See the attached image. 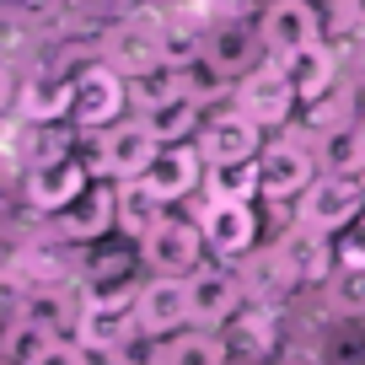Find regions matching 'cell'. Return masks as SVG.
Returning a JSON list of instances; mask_svg holds the SVG:
<instances>
[{
    "label": "cell",
    "instance_id": "obj_1",
    "mask_svg": "<svg viewBox=\"0 0 365 365\" xmlns=\"http://www.w3.org/2000/svg\"><path fill=\"white\" fill-rule=\"evenodd\" d=\"M124 103H129V81L118 76L108 59H91V65L76 70V113H70V124H76L81 135L113 129L118 113H124Z\"/></svg>",
    "mask_w": 365,
    "mask_h": 365
},
{
    "label": "cell",
    "instance_id": "obj_2",
    "mask_svg": "<svg viewBox=\"0 0 365 365\" xmlns=\"http://www.w3.org/2000/svg\"><path fill=\"white\" fill-rule=\"evenodd\" d=\"M205 252H210L205 226L188 220V215H167L140 242V263H145L150 274H172V279H188L194 269H205Z\"/></svg>",
    "mask_w": 365,
    "mask_h": 365
},
{
    "label": "cell",
    "instance_id": "obj_3",
    "mask_svg": "<svg viewBox=\"0 0 365 365\" xmlns=\"http://www.w3.org/2000/svg\"><path fill=\"white\" fill-rule=\"evenodd\" d=\"M317 150L307 140H269L258 150V194L274 199V205H285V199H301L317 182Z\"/></svg>",
    "mask_w": 365,
    "mask_h": 365
},
{
    "label": "cell",
    "instance_id": "obj_4",
    "mask_svg": "<svg viewBox=\"0 0 365 365\" xmlns=\"http://www.w3.org/2000/svg\"><path fill=\"white\" fill-rule=\"evenodd\" d=\"M156 156H161V140L145 129V118H135V124H113L97 135L91 172H103L108 182H129V178H145L156 167Z\"/></svg>",
    "mask_w": 365,
    "mask_h": 365
},
{
    "label": "cell",
    "instance_id": "obj_5",
    "mask_svg": "<svg viewBox=\"0 0 365 365\" xmlns=\"http://www.w3.org/2000/svg\"><path fill=\"white\" fill-rule=\"evenodd\" d=\"M365 215V188L360 178H339V172H322L301 194V226L307 231H322V237H339L349 220Z\"/></svg>",
    "mask_w": 365,
    "mask_h": 365
},
{
    "label": "cell",
    "instance_id": "obj_6",
    "mask_svg": "<svg viewBox=\"0 0 365 365\" xmlns=\"http://www.w3.org/2000/svg\"><path fill=\"white\" fill-rule=\"evenodd\" d=\"M231 103L247 118H258L263 129H285L290 118H296V108H301V91L290 86V76L279 65H269V70L258 65L252 76L237 81V97H231Z\"/></svg>",
    "mask_w": 365,
    "mask_h": 365
},
{
    "label": "cell",
    "instance_id": "obj_7",
    "mask_svg": "<svg viewBox=\"0 0 365 365\" xmlns=\"http://www.w3.org/2000/svg\"><path fill=\"white\" fill-rule=\"evenodd\" d=\"M48 231L59 242H103L108 231H118V188L113 182H91L70 210L48 215Z\"/></svg>",
    "mask_w": 365,
    "mask_h": 365
},
{
    "label": "cell",
    "instance_id": "obj_8",
    "mask_svg": "<svg viewBox=\"0 0 365 365\" xmlns=\"http://www.w3.org/2000/svg\"><path fill=\"white\" fill-rule=\"evenodd\" d=\"M263 135H269V129L231 103V108H220L215 118H205V129H199V150H205V161H258V150L269 145Z\"/></svg>",
    "mask_w": 365,
    "mask_h": 365
},
{
    "label": "cell",
    "instance_id": "obj_9",
    "mask_svg": "<svg viewBox=\"0 0 365 365\" xmlns=\"http://www.w3.org/2000/svg\"><path fill=\"white\" fill-rule=\"evenodd\" d=\"M91 182H97V172L70 156V161H54V167L22 172V194H27V205H33L38 215H59V210H70L81 194H86Z\"/></svg>",
    "mask_w": 365,
    "mask_h": 365
},
{
    "label": "cell",
    "instance_id": "obj_10",
    "mask_svg": "<svg viewBox=\"0 0 365 365\" xmlns=\"http://www.w3.org/2000/svg\"><path fill=\"white\" fill-rule=\"evenodd\" d=\"M258 33H263V48L274 59H285V54H296V48L322 38V16L312 0H269L258 16Z\"/></svg>",
    "mask_w": 365,
    "mask_h": 365
},
{
    "label": "cell",
    "instance_id": "obj_11",
    "mask_svg": "<svg viewBox=\"0 0 365 365\" xmlns=\"http://www.w3.org/2000/svg\"><path fill=\"white\" fill-rule=\"evenodd\" d=\"M188 301H194V328H226L231 317H242V279L215 258L188 274Z\"/></svg>",
    "mask_w": 365,
    "mask_h": 365
},
{
    "label": "cell",
    "instance_id": "obj_12",
    "mask_svg": "<svg viewBox=\"0 0 365 365\" xmlns=\"http://www.w3.org/2000/svg\"><path fill=\"white\" fill-rule=\"evenodd\" d=\"M205 172H210V161L199 150V140H182V145H161V156L145 172V182L161 205H182V199H194L205 188Z\"/></svg>",
    "mask_w": 365,
    "mask_h": 365
},
{
    "label": "cell",
    "instance_id": "obj_13",
    "mask_svg": "<svg viewBox=\"0 0 365 365\" xmlns=\"http://www.w3.org/2000/svg\"><path fill=\"white\" fill-rule=\"evenodd\" d=\"M140 328L156 333V339H172V333L194 328V301H188V279H172V274H156L140 285V307H135Z\"/></svg>",
    "mask_w": 365,
    "mask_h": 365
},
{
    "label": "cell",
    "instance_id": "obj_14",
    "mask_svg": "<svg viewBox=\"0 0 365 365\" xmlns=\"http://www.w3.org/2000/svg\"><path fill=\"white\" fill-rule=\"evenodd\" d=\"M199 226H205V242L220 263L247 258L252 242H258V215H252V199H231V205H210L199 210Z\"/></svg>",
    "mask_w": 365,
    "mask_h": 365
},
{
    "label": "cell",
    "instance_id": "obj_15",
    "mask_svg": "<svg viewBox=\"0 0 365 365\" xmlns=\"http://www.w3.org/2000/svg\"><path fill=\"white\" fill-rule=\"evenodd\" d=\"M70 113H76V76L38 70V76L22 81V91H16V124H59Z\"/></svg>",
    "mask_w": 365,
    "mask_h": 365
},
{
    "label": "cell",
    "instance_id": "obj_16",
    "mask_svg": "<svg viewBox=\"0 0 365 365\" xmlns=\"http://www.w3.org/2000/svg\"><path fill=\"white\" fill-rule=\"evenodd\" d=\"M76 156V129L59 118V124H16L11 129V161L22 172L33 167H54V161Z\"/></svg>",
    "mask_w": 365,
    "mask_h": 365
},
{
    "label": "cell",
    "instance_id": "obj_17",
    "mask_svg": "<svg viewBox=\"0 0 365 365\" xmlns=\"http://www.w3.org/2000/svg\"><path fill=\"white\" fill-rule=\"evenodd\" d=\"M274 65L290 76V86L301 91V103H312V97H328L333 86H339V54H333L328 43H307V48H296V54H285V59H274Z\"/></svg>",
    "mask_w": 365,
    "mask_h": 365
},
{
    "label": "cell",
    "instance_id": "obj_18",
    "mask_svg": "<svg viewBox=\"0 0 365 365\" xmlns=\"http://www.w3.org/2000/svg\"><path fill=\"white\" fill-rule=\"evenodd\" d=\"M258 48H263V33H258V27L215 22V27H210L205 59H210V65H220L231 81H242V76H252V70H258Z\"/></svg>",
    "mask_w": 365,
    "mask_h": 365
},
{
    "label": "cell",
    "instance_id": "obj_19",
    "mask_svg": "<svg viewBox=\"0 0 365 365\" xmlns=\"http://www.w3.org/2000/svg\"><path fill=\"white\" fill-rule=\"evenodd\" d=\"M118 188V231H124L129 242H145L150 231L161 226V220L172 215V205H161L156 194H150L145 178H129V182H113Z\"/></svg>",
    "mask_w": 365,
    "mask_h": 365
},
{
    "label": "cell",
    "instance_id": "obj_20",
    "mask_svg": "<svg viewBox=\"0 0 365 365\" xmlns=\"http://www.w3.org/2000/svg\"><path fill=\"white\" fill-rule=\"evenodd\" d=\"M145 129L161 140V145H182V140H199V129H205V108L194 103V97H172V103L161 108H145Z\"/></svg>",
    "mask_w": 365,
    "mask_h": 365
},
{
    "label": "cell",
    "instance_id": "obj_21",
    "mask_svg": "<svg viewBox=\"0 0 365 365\" xmlns=\"http://www.w3.org/2000/svg\"><path fill=\"white\" fill-rule=\"evenodd\" d=\"M108 65L118 70V76H140V70L161 65V43H156V27L150 33H140V27H113L108 33Z\"/></svg>",
    "mask_w": 365,
    "mask_h": 365
},
{
    "label": "cell",
    "instance_id": "obj_22",
    "mask_svg": "<svg viewBox=\"0 0 365 365\" xmlns=\"http://www.w3.org/2000/svg\"><path fill=\"white\" fill-rule=\"evenodd\" d=\"M317 161H322V172H339V178H365V124L360 118L333 129V135H322Z\"/></svg>",
    "mask_w": 365,
    "mask_h": 365
},
{
    "label": "cell",
    "instance_id": "obj_23",
    "mask_svg": "<svg viewBox=\"0 0 365 365\" xmlns=\"http://www.w3.org/2000/svg\"><path fill=\"white\" fill-rule=\"evenodd\" d=\"M258 194V161H210L205 172V199L210 205H231V199Z\"/></svg>",
    "mask_w": 365,
    "mask_h": 365
},
{
    "label": "cell",
    "instance_id": "obj_24",
    "mask_svg": "<svg viewBox=\"0 0 365 365\" xmlns=\"http://www.w3.org/2000/svg\"><path fill=\"white\" fill-rule=\"evenodd\" d=\"M231 349L215 328H182L167 339V365H226Z\"/></svg>",
    "mask_w": 365,
    "mask_h": 365
},
{
    "label": "cell",
    "instance_id": "obj_25",
    "mask_svg": "<svg viewBox=\"0 0 365 365\" xmlns=\"http://www.w3.org/2000/svg\"><path fill=\"white\" fill-rule=\"evenodd\" d=\"M172 97H182V70L178 65H150V70H140V76H129V103L145 113V108H161V103H172Z\"/></svg>",
    "mask_w": 365,
    "mask_h": 365
},
{
    "label": "cell",
    "instance_id": "obj_26",
    "mask_svg": "<svg viewBox=\"0 0 365 365\" xmlns=\"http://www.w3.org/2000/svg\"><path fill=\"white\" fill-rule=\"evenodd\" d=\"M156 43H161V59L182 70V65H194V59H205L210 33L194 27V22H156Z\"/></svg>",
    "mask_w": 365,
    "mask_h": 365
},
{
    "label": "cell",
    "instance_id": "obj_27",
    "mask_svg": "<svg viewBox=\"0 0 365 365\" xmlns=\"http://www.w3.org/2000/svg\"><path fill=\"white\" fill-rule=\"evenodd\" d=\"M182 97H194L199 108H210L220 97H237V81L220 65H210V59H194V65H182Z\"/></svg>",
    "mask_w": 365,
    "mask_h": 365
},
{
    "label": "cell",
    "instance_id": "obj_28",
    "mask_svg": "<svg viewBox=\"0 0 365 365\" xmlns=\"http://www.w3.org/2000/svg\"><path fill=\"white\" fill-rule=\"evenodd\" d=\"M301 113H307L301 124H307L312 135L322 140V135H333V129L354 124V97H349V91H339V86H333L328 97H312V103H301Z\"/></svg>",
    "mask_w": 365,
    "mask_h": 365
},
{
    "label": "cell",
    "instance_id": "obj_29",
    "mask_svg": "<svg viewBox=\"0 0 365 365\" xmlns=\"http://www.w3.org/2000/svg\"><path fill=\"white\" fill-rule=\"evenodd\" d=\"M113 354H118V365H167V339H156V333L140 328L135 339H124Z\"/></svg>",
    "mask_w": 365,
    "mask_h": 365
},
{
    "label": "cell",
    "instance_id": "obj_30",
    "mask_svg": "<svg viewBox=\"0 0 365 365\" xmlns=\"http://www.w3.org/2000/svg\"><path fill=\"white\" fill-rule=\"evenodd\" d=\"M339 269H365V215L360 220H349V226L339 231Z\"/></svg>",
    "mask_w": 365,
    "mask_h": 365
},
{
    "label": "cell",
    "instance_id": "obj_31",
    "mask_svg": "<svg viewBox=\"0 0 365 365\" xmlns=\"http://www.w3.org/2000/svg\"><path fill=\"white\" fill-rule=\"evenodd\" d=\"M27 365H86V354H81V344H76V339H48Z\"/></svg>",
    "mask_w": 365,
    "mask_h": 365
},
{
    "label": "cell",
    "instance_id": "obj_32",
    "mask_svg": "<svg viewBox=\"0 0 365 365\" xmlns=\"http://www.w3.org/2000/svg\"><path fill=\"white\" fill-rule=\"evenodd\" d=\"M360 188H365V178H360Z\"/></svg>",
    "mask_w": 365,
    "mask_h": 365
},
{
    "label": "cell",
    "instance_id": "obj_33",
    "mask_svg": "<svg viewBox=\"0 0 365 365\" xmlns=\"http://www.w3.org/2000/svg\"><path fill=\"white\" fill-rule=\"evenodd\" d=\"M360 322H365V317H360Z\"/></svg>",
    "mask_w": 365,
    "mask_h": 365
}]
</instances>
